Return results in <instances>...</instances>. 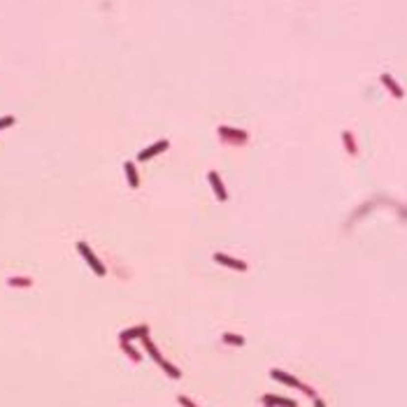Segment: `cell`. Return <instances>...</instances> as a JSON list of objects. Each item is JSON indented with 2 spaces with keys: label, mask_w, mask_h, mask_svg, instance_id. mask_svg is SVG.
Instances as JSON below:
<instances>
[{
  "label": "cell",
  "mask_w": 407,
  "mask_h": 407,
  "mask_svg": "<svg viewBox=\"0 0 407 407\" xmlns=\"http://www.w3.org/2000/svg\"><path fill=\"white\" fill-rule=\"evenodd\" d=\"M77 249L81 251V256L86 258V263L93 268V272H96V274H105V266H103V263H100V261L93 256V251L89 249V244H86V242H80V244H77Z\"/></svg>",
  "instance_id": "cell-1"
},
{
  "label": "cell",
  "mask_w": 407,
  "mask_h": 407,
  "mask_svg": "<svg viewBox=\"0 0 407 407\" xmlns=\"http://www.w3.org/2000/svg\"><path fill=\"white\" fill-rule=\"evenodd\" d=\"M270 375H272L274 380L284 381V384H289V386H298V389H302V391H305V393H310V396H312V389H307V386H305V384H300V381L296 380V377H291V375H286V372H282V370H272V372H270Z\"/></svg>",
  "instance_id": "cell-2"
},
{
  "label": "cell",
  "mask_w": 407,
  "mask_h": 407,
  "mask_svg": "<svg viewBox=\"0 0 407 407\" xmlns=\"http://www.w3.org/2000/svg\"><path fill=\"white\" fill-rule=\"evenodd\" d=\"M163 149H168V140H161V142H156V144H151L149 149L140 151V154H137V159H140V161H147V159H151L154 154H159V151H163Z\"/></svg>",
  "instance_id": "cell-3"
},
{
  "label": "cell",
  "mask_w": 407,
  "mask_h": 407,
  "mask_svg": "<svg viewBox=\"0 0 407 407\" xmlns=\"http://www.w3.org/2000/svg\"><path fill=\"white\" fill-rule=\"evenodd\" d=\"M214 261H217V263H223V266H228V268H235V270H247V266H244L242 261H235V258L226 256V254H214Z\"/></svg>",
  "instance_id": "cell-4"
},
{
  "label": "cell",
  "mask_w": 407,
  "mask_h": 407,
  "mask_svg": "<svg viewBox=\"0 0 407 407\" xmlns=\"http://www.w3.org/2000/svg\"><path fill=\"white\" fill-rule=\"evenodd\" d=\"M210 182H212V189L217 191V195H219V200H226L228 195H226V191H223V184H221V177L217 175V172H210Z\"/></svg>",
  "instance_id": "cell-5"
},
{
  "label": "cell",
  "mask_w": 407,
  "mask_h": 407,
  "mask_svg": "<svg viewBox=\"0 0 407 407\" xmlns=\"http://www.w3.org/2000/svg\"><path fill=\"white\" fill-rule=\"evenodd\" d=\"M266 405H282V407H296V400H289V398H279V396H266L263 398Z\"/></svg>",
  "instance_id": "cell-6"
},
{
  "label": "cell",
  "mask_w": 407,
  "mask_h": 407,
  "mask_svg": "<svg viewBox=\"0 0 407 407\" xmlns=\"http://www.w3.org/2000/svg\"><path fill=\"white\" fill-rule=\"evenodd\" d=\"M149 328L147 326H137V328H131V330H124L121 333V342H128V340H133V337H144Z\"/></svg>",
  "instance_id": "cell-7"
},
{
  "label": "cell",
  "mask_w": 407,
  "mask_h": 407,
  "mask_svg": "<svg viewBox=\"0 0 407 407\" xmlns=\"http://www.w3.org/2000/svg\"><path fill=\"white\" fill-rule=\"evenodd\" d=\"M381 81H384V84H386V86H389V89H391V93H393V96H396V98H403V89H400L398 84H396V81L391 80L389 75H381Z\"/></svg>",
  "instance_id": "cell-8"
},
{
  "label": "cell",
  "mask_w": 407,
  "mask_h": 407,
  "mask_svg": "<svg viewBox=\"0 0 407 407\" xmlns=\"http://www.w3.org/2000/svg\"><path fill=\"white\" fill-rule=\"evenodd\" d=\"M126 175H128V182H131V186H137V175H135V168L133 163H126Z\"/></svg>",
  "instance_id": "cell-9"
},
{
  "label": "cell",
  "mask_w": 407,
  "mask_h": 407,
  "mask_svg": "<svg viewBox=\"0 0 407 407\" xmlns=\"http://www.w3.org/2000/svg\"><path fill=\"white\" fill-rule=\"evenodd\" d=\"M12 124H14V116H2V119H0V131H2L5 126H12Z\"/></svg>",
  "instance_id": "cell-10"
},
{
  "label": "cell",
  "mask_w": 407,
  "mask_h": 407,
  "mask_svg": "<svg viewBox=\"0 0 407 407\" xmlns=\"http://www.w3.org/2000/svg\"><path fill=\"white\" fill-rule=\"evenodd\" d=\"M226 342H235V345H242L244 340H242V337H238V335H226Z\"/></svg>",
  "instance_id": "cell-11"
},
{
  "label": "cell",
  "mask_w": 407,
  "mask_h": 407,
  "mask_svg": "<svg viewBox=\"0 0 407 407\" xmlns=\"http://www.w3.org/2000/svg\"><path fill=\"white\" fill-rule=\"evenodd\" d=\"M317 407H324V403H321V400H317Z\"/></svg>",
  "instance_id": "cell-12"
}]
</instances>
